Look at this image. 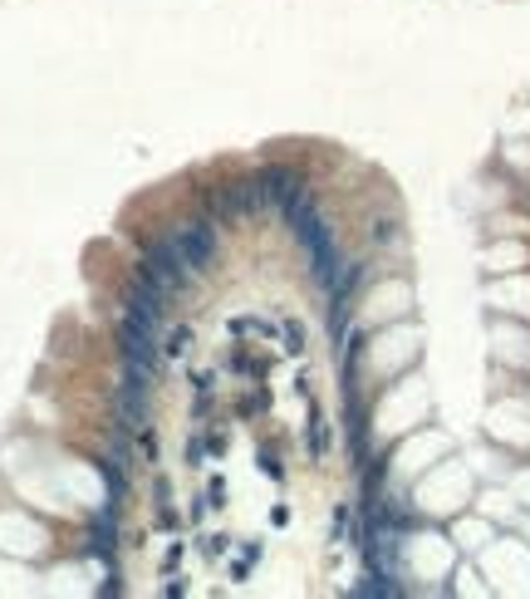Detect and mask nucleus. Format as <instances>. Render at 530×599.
<instances>
[{"instance_id": "obj_1", "label": "nucleus", "mask_w": 530, "mask_h": 599, "mask_svg": "<svg viewBox=\"0 0 530 599\" xmlns=\"http://www.w3.org/2000/svg\"><path fill=\"white\" fill-rule=\"evenodd\" d=\"M167 241H173L177 260H183L187 276H201V270L217 260V222L211 217H197V222H177L167 231Z\"/></svg>"}]
</instances>
